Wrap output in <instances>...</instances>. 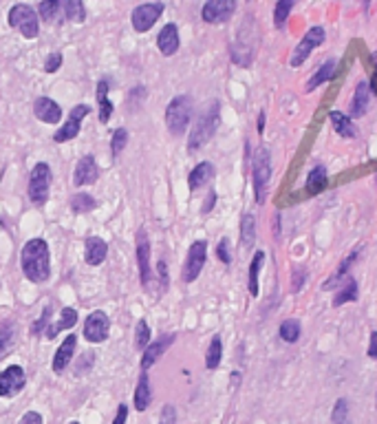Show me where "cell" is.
<instances>
[{
	"label": "cell",
	"instance_id": "1",
	"mask_svg": "<svg viewBox=\"0 0 377 424\" xmlns=\"http://www.w3.org/2000/svg\"><path fill=\"white\" fill-rule=\"evenodd\" d=\"M20 265L24 276L31 283H44L51 276V254L44 239H31L24 244L20 254Z\"/></svg>",
	"mask_w": 377,
	"mask_h": 424
},
{
	"label": "cell",
	"instance_id": "2",
	"mask_svg": "<svg viewBox=\"0 0 377 424\" xmlns=\"http://www.w3.org/2000/svg\"><path fill=\"white\" fill-rule=\"evenodd\" d=\"M218 124H221V108H218V102H212L199 115L197 124H194V128L190 133L188 151H199L201 146H205V144H208L212 139V135L216 133Z\"/></svg>",
	"mask_w": 377,
	"mask_h": 424
},
{
	"label": "cell",
	"instance_id": "3",
	"mask_svg": "<svg viewBox=\"0 0 377 424\" xmlns=\"http://www.w3.org/2000/svg\"><path fill=\"white\" fill-rule=\"evenodd\" d=\"M192 119V100L190 95H177L175 100H170L166 108V124L173 135H184L186 128L190 126Z\"/></svg>",
	"mask_w": 377,
	"mask_h": 424
},
{
	"label": "cell",
	"instance_id": "4",
	"mask_svg": "<svg viewBox=\"0 0 377 424\" xmlns=\"http://www.w3.org/2000/svg\"><path fill=\"white\" fill-rule=\"evenodd\" d=\"M252 177H254V192H256V203L265 201L267 195V186H270L272 179V157L270 151L265 146L256 149L252 160Z\"/></svg>",
	"mask_w": 377,
	"mask_h": 424
},
{
	"label": "cell",
	"instance_id": "5",
	"mask_svg": "<svg viewBox=\"0 0 377 424\" xmlns=\"http://www.w3.org/2000/svg\"><path fill=\"white\" fill-rule=\"evenodd\" d=\"M9 25L18 29L22 33V38L27 40L38 38L40 33V22H38V16H35V9L24 3L14 5L9 9Z\"/></svg>",
	"mask_w": 377,
	"mask_h": 424
},
{
	"label": "cell",
	"instance_id": "6",
	"mask_svg": "<svg viewBox=\"0 0 377 424\" xmlns=\"http://www.w3.org/2000/svg\"><path fill=\"white\" fill-rule=\"evenodd\" d=\"M51 190V168L46 164H35L29 179V199L35 205H44Z\"/></svg>",
	"mask_w": 377,
	"mask_h": 424
},
{
	"label": "cell",
	"instance_id": "7",
	"mask_svg": "<svg viewBox=\"0 0 377 424\" xmlns=\"http://www.w3.org/2000/svg\"><path fill=\"white\" fill-rule=\"evenodd\" d=\"M205 259H208V244L205 241H194L188 250V259L184 265V281L186 283H194L199 278Z\"/></svg>",
	"mask_w": 377,
	"mask_h": 424
},
{
	"label": "cell",
	"instance_id": "8",
	"mask_svg": "<svg viewBox=\"0 0 377 424\" xmlns=\"http://www.w3.org/2000/svg\"><path fill=\"white\" fill-rule=\"evenodd\" d=\"M164 14V5L161 3H143V5H137L132 9V27L139 33H146L155 27V22L159 20V16Z\"/></svg>",
	"mask_w": 377,
	"mask_h": 424
},
{
	"label": "cell",
	"instance_id": "9",
	"mask_svg": "<svg viewBox=\"0 0 377 424\" xmlns=\"http://www.w3.org/2000/svg\"><path fill=\"white\" fill-rule=\"evenodd\" d=\"M89 113H91V106H89V104H78V106H73V108H71V113H69L67 124L58 128V133L53 135V142L64 144V142L76 139V137H78V133H80V126H82V119L87 117Z\"/></svg>",
	"mask_w": 377,
	"mask_h": 424
},
{
	"label": "cell",
	"instance_id": "10",
	"mask_svg": "<svg viewBox=\"0 0 377 424\" xmlns=\"http://www.w3.org/2000/svg\"><path fill=\"white\" fill-rule=\"evenodd\" d=\"M27 384V375L20 365H11L5 371H0V398H14Z\"/></svg>",
	"mask_w": 377,
	"mask_h": 424
},
{
	"label": "cell",
	"instance_id": "11",
	"mask_svg": "<svg viewBox=\"0 0 377 424\" xmlns=\"http://www.w3.org/2000/svg\"><path fill=\"white\" fill-rule=\"evenodd\" d=\"M234 11H236L234 0H210V3L203 5L201 18L210 22V25H221V22H227L232 18Z\"/></svg>",
	"mask_w": 377,
	"mask_h": 424
},
{
	"label": "cell",
	"instance_id": "12",
	"mask_svg": "<svg viewBox=\"0 0 377 424\" xmlns=\"http://www.w3.org/2000/svg\"><path fill=\"white\" fill-rule=\"evenodd\" d=\"M108 332H111V321L104 312H93L89 314L87 323H84V338H87L89 343H104L108 338Z\"/></svg>",
	"mask_w": 377,
	"mask_h": 424
},
{
	"label": "cell",
	"instance_id": "13",
	"mask_svg": "<svg viewBox=\"0 0 377 424\" xmlns=\"http://www.w3.org/2000/svg\"><path fill=\"white\" fill-rule=\"evenodd\" d=\"M324 38H326V35H324L322 27H311L305 33V38L300 40V44L296 46V51L291 53V67H300L309 58V53L315 49V46H320L324 42Z\"/></svg>",
	"mask_w": 377,
	"mask_h": 424
},
{
	"label": "cell",
	"instance_id": "14",
	"mask_svg": "<svg viewBox=\"0 0 377 424\" xmlns=\"http://www.w3.org/2000/svg\"><path fill=\"white\" fill-rule=\"evenodd\" d=\"M33 113L35 117L44 124H58L62 119V108L51 98H38L33 102Z\"/></svg>",
	"mask_w": 377,
	"mask_h": 424
},
{
	"label": "cell",
	"instance_id": "15",
	"mask_svg": "<svg viewBox=\"0 0 377 424\" xmlns=\"http://www.w3.org/2000/svg\"><path fill=\"white\" fill-rule=\"evenodd\" d=\"M137 263H139V278L141 285L150 283V244L146 230H139L137 235Z\"/></svg>",
	"mask_w": 377,
	"mask_h": 424
},
{
	"label": "cell",
	"instance_id": "16",
	"mask_svg": "<svg viewBox=\"0 0 377 424\" xmlns=\"http://www.w3.org/2000/svg\"><path fill=\"white\" fill-rule=\"evenodd\" d=\"M100 177V171H97V164H95V157L87 155L82 157L76 166V175H73V184L76 186H91Z\"/></svg>",
	"mask_w": 377,
	"mask_h": 424
},
{
	"label": "cell",
	"instance_id": "17",
	"mask_svg": "<svg viewBox=\"0 0 377 424\" xmlns=\"http://www.w3.org/2000/svg\"><path fill=\"white\" fill-rule=\"evenodd\" d=\"M76 345H78V336L69 334L64 338V343L58 347L55 356H53V362H51V369L55 373H62L71 365V358H73V351H76Z\"/></svg>",
	"mask_w": 377,
	"mask_h": 424
},
{
	"label": "cell",
	"instance_id": "18",
	"mask_svg": "<svg viewBox=\"0 0 377 424\" xmlns=\"http://www.w3.org/2000/svg\"><path fill=\"white\" fill-rule=\"evenodd\" d=\"M369 104H371V87L369 82H358L353 100H351V117H362L369 113Z\"/></svg>",
	"mask_w": 377,
	"mask_h": 424
},
{
	"label": "cell",
	"instance_id": "19",
	"mask_svg": "<svg viewBox=\"0 0 377 424\" xmlns=\"http://www.w3.org/2000/svg\"><path fill=\"white\" fill-rule=\"evenodd\" d=\"M84 259H87L89 265H93V268H97V265H102L106 254H108V246L106 241L100 239V237H89L87 244H84Z\"/></svg>",
	"mask_w": 377,
	"mask_h": 424
},
{
	"label": "cell",
	"instance_id": "20",
	"mask_svg": "<svg viewBox=\"0 0 377 424\" xmlns=\"http://www.w3.org/2000/svg\"><path fill=\"white\" fill-rule=\"evenodd\" d=\"M157 46H159V51L164 56H175L177 49H179V29L173 22H168V25L159 31L157 35Z\"/></svg>",
	"mask_w": 377,
	"mask_h": 424
},
{
	"label": "cell",
	"instance_id": "21",
	"mask_svg": "<svg viewBox=\"0 0 377 424\" xmlns=\"http://www.w3.org/2000/svg\"><path fill=\"white\" fill-rule=\"evenodd\" d=\"M173 341H175V336H173V334H168V336L161 338V341H157V343H152V345L146 347V351L141 354V371L150 369V367L155 365V362L161 358V354L170 347V343H173Z\"/></svg>",
	"mask_w": 377,
	"mask_h": 424
},
{
	"label": "cell",
	"instance_id": "22",
	"mask_svg": "<svg viewBox=\"0 0 377 424\" xmlns=\"http://www.w3.org/2000/svg\"><path fill=\"white\" fill-rule=\"evenodd\" d=\"M212 177H214V166L210 162H201L199 166H194V171L190 173L188 186H190V190H199L208 184Z\"/></svg>",
	"mask_w": 377,
	"mask_h": 424
},
{
	"label": "cell",
	"instance_id": "23",
	"mask_svg": "<svg viewBox=\"0 0 377 424\" xmlns=\"http://www.w3.org/2000/svg\"><path fill=\"white\" fill-rule=\"evenodd\" d=\"M329 119H331V124H333V130L337 133L340 137H356L358 135V130H356V124L351 122V117L344 115V113H340V111H331L329 113Z\"/></svg>",
	"mask_w": 377,
	"mask_h": 424
},
{
	"label": "cell",
	"instance_id": "24",
	"mask_svg": "<svg viewBox=\"0 0 377 424\" xmlns=\"http://www.w3.org/2000/svg\"><path fill=\"white\" fill-rule=\"evenodd\" d=\"M76 323H78V312L73 309V307H64L60 321H58L55 325H49V327H46V338H49V341H53V338H55L60 332L71 330V327L76 325Z\"/></svg>",
	"mask_w": 377,
	"mask_h": 424
},
{
	"label": "cell",
	"instance_id": "25",
	"mask_svg": "<svg viewBox=\"0 0 377 424\" xmlns=\"http://www.w3.org/2000/svg\"><path fill=\"white\" fill-rule=\"evenodd\" d=\"M326 181H329V175H326V168L324 166H313L309 171V177H307V192L313 197V195H320V192L326 188Z\"/></svg>",
	"mask_w": 377,
	"mask_h": 424
},
{
	"label": "cell",
	"instance_id": "26",
	"mask_svg": "<svg viewBox=\"0 0 377 424\" xmlns=\"http://www.w3.org/2000/svg\"><path fill=\"white\" fill-rule=\"evenodd\" d=\"M360 252H362V246H358L353 252L349 254V257L342 261V265H340V270L329 278V281H326V283L322 285V289H333V287H337V285H342V283H344V276H347V272H349V268H351V263H356V261H358Z\"/></svg>",
	"mask_w": 377,
	"mask_h": 424
},
{
	"label": "cell",
	"instance_id": "27",
	"mask_svg": "<svg viewBox=\"0 0 377 424\" xmlns=\"http://www.w3.org/2000/svg\"><path fill=\"white\" fill-rule=\"evenodd\" d=\"M97 104H100V122L108 124V119L113 117V102L108 100V82L106 80L97 84Z\"/></svg>",
	"mask_w": 377,
	"mask_h": 424
},
{
	"label": "cell",
	"instance_id": "28",
	"mask_svg": "<svg viewBox=\"0 0 377 424\" xmlns=\"http://www.w3.org/2000/svg\"><path fill=\"white\" fill-rule=\"evenodd\" d=\"M333 76H335V60L329 58V60H326V62H322V65L318 67V71H315V74H313V78L307 82V91H313L315 87H320V84L329 82Z\"/></svg>",
	"mask_w": 377,
	"mask_h": 424
},
{
	"label": "cell",
	"instance_id": "29",
	"mask_svg": "<svg viewBox=\"0 0 377 424\" xmlns=\"http://www.w3.org/2000/svg\"><path fill=\"white\" fill-rule=\"evenodd\" d=\"M152 400V391H150V382H148V373H141L139 375V382H137V389H135V409L137 411H146Z\"/></svg>",
	"mask_w": 377,
	"mask_h": 424
},
{
	"label": "cell",
	"instance_id": "30",
	"mask_svg": "<svg viewBox=\"0 0 377 424\" xmlns=\"http://www.w3.org/2000/svg\"><path fill=\"white\" fill-rule=\"evenodd\" d=\"M254 241H256V219H254V214H243L240 219V244L243 248H252Z\"/></svg>",
	"mask_w": 377,
	"mask_h": 424
},
{
	"label": "cell",
	"instance_id": "31",
	"mask_svg": "<svg viewBox=\"0 0 377 424\" xmlns=\"http://www.w3.org/2000/svg\"><path fill=\"white\" fill-rule=\"evenodd\" d=\"M265 263V252H256L254 254V259L249 263V278H247V285H249V294L252 296H258V274H261V268Z\"/></svg>",
	"mask_w": 377,
	"mask_h": 424
},
{
	"label": "cell",
	"instance_id": "32",
	"mask_svg": "<svg viewBox=\"0 0 377 424\" xmlns=\"http://www.w3.org/2000/svg\"><path fill=\"white\" fill-rule=\"evenodd\" d=\"M353 300H358V281L347 276L342 289H340L335 300H333V307H340V305H344V303H353Z\"/></svg>",
	"mask_w": 377,
	"mask_h": 424
},
{
	"label": "cell",
	"instance_id": "33",
	"mask_svg": "<svg viewBox=\"0 0 377 424\" xmlns=\"http://www.w3.org/2000/svg\"><path fill=\"white\" fill-rule=\"evenodd\" d=\"M221 356H223V345H221V336H214L212 343L208 347V354H205V367L210 371L221 365Z\"/></svg>",
	"mask_w": 377,
	"mask_h": 424
},
{
	"label": "cell",
	"instance_id": "34",
	"mask_svg": "<svg viewBox=\"0 0 377 424\" xmlns=\"http://www.w3.org/2000/svg\"><path fill=\"white\" fill-rule=\"evenodd\" d=\"M64 14L73 22H84V20H87V7H84L82 0H67V3H64Z\"/></svg>",
	"mask_w": 377,
	"mask_h": 424
},
{
	"label": "cell",
	"instance_id": "35",
	"mask_svg": "<svg viewBox=\"0 0 377 424\" xmlns=\"http://www.w3.org/2000/svg\"><path fill=\"white\" fill-rule=\"evenodd\" d=\"M95 205H97V201L93 197H89V195H84V192H78V195L71 197V210L78 212V214L93 210Z\"/></svg>",
	"mask_w": 377,
	"mask_h": 424
},
{
	"label": "cell",
	"instance_id": "36",
	"mask_svg": "<svg viewBox=\"0 0 377 424\" xmlns=\"http://www.w3.org/2000/svg\"><path fill=\"white\" fill-rule=\"evenodd\" d=\"M278 334H281V338L285 343H296L298 338H300V323L294 321V319H289L281 325V330H278Z\"/></svg>",
	"mask_w": 377,
	"mask_h": 424
},
{
	"label": "cell",
	"instance_id": "37",
	"mask_svg": "<svg viewBox=\"0 0 377 424\" xmlns=\"http://www.w3.org/2000/svg\"><path fill=\"white\" fill-rule=\"evenodd\" d=\"M16 343V332L11 325H5L3 330H0V358H5L9 354V349L14 347Z\"/></svg>",
	"mask_w": 377,
	"mask_h": 424
},
{
	"label": "cell",
	"instance_id": "38",
	"mask_svg": "<svg viewBox=\"0 0 377 424\" xmlns=\"http://www.w3.org/2000/svg\"><path fill=\"white\" fill-rule=\"evenodd\" d=\"M291 9H294V3H291V0H281V3H276V7H274V22H276L278 29L285 27L287 16L291 14Z\"/></svg>",
	"mask_w": 377,
	"mask_h": 424
},
{
	"label": "cell",
	"instance_id": "39",
	"mask_svg": "<svg viewBox=\"0 0 377 424\" xmlns=\"http://www.w3.org/2000/svg\"><path fill=\"white\" fill-rule=\"evenodd\" d=\"M60 11V3L58 0H44V3L38 5V16L46 22H51Z\"/></svg>",
	"mask_w": 377,
	"mask_h": 424
},
{
	"label": "cell",
	"instance_id": "40",
	"mask_svg": "<svg viewBox=\"0 0 377 424\" xmlns=\"http://www.w3.org/2000/svg\"><path fill=\"white\" fill-rule=\"evenodd\" d=\"M148 343H150V327L141 319L137 323V327H135V345L139 349H146V347H148Z\"/></svg>",
	"mask_w": 377,
	"mask_h": 424
},
{
	"label": "cell",
	"instance_id": "41",
	"mask_svg": "<svg viewBox=\"0 0 377 424\" xmlns=\"http://www.w3.org/2000/svg\"><path fill=\"white\" fill-rule=\"evenodd\" d=\"M331 420H333V424H351V420H349V402L344 398H340L335 402Z\"/></svg>",
	"mask_w": 377,
	"mask_h": 424
},
{
	"label": "cell",
	"instance_id": "42",
	"mask_svg": "<svg viewBox=\"0 0 377 424\" xmlns=\"http://www.w3.org/2000/svg\"><path fill=\"white\" fill-rule=\"evenodd\" d=\"M126 139H128V133L124 128H117L113 133V144H111V151H113V157H117L121 153V149L126 146Z\"/></svg>",
	"mask_w": 377,
	"mask_h": 424
},
{
	"label": "cell",
	"instance_id": "43",
	"mask_svg": "<svg viewBox=\"0 0 377 424\" xmlns=\"http://www.w3.org/2000/svg\"><path fill=\"white\" fill-rule=\"evenodd\" d=\"M216 257L221 259L225 265L232 263V254H229V241L227 239H221L218 241V248H216Z\"/></svg>",
	"mask_w": 377,
	"mask_h": 424
},
{
	"label": "cell",
	"instance_id": "44",
	"mask_svg": "<svg viewBox=\"0 0 377 424\" xmlns=\"http://www.w3.org/2000/svg\"><path fill=\"white\" fill-rule=\"evenodd\" d=\"M60 67H62V53H51V56L46 58V62H44L46 74H55Z\"/></svg>",
	"mask_w": 377,
	"mask_h": 424
},
{
	"label": "cell",
	"instance_id": "45",
	"mask_svg": "<svg viewBox=\"0 0 377 424\" xmlns=\"http://www.w3.org/2000/svg\"><path fill=\"white\" fill-rule=\"evenodd\" d=\"M49 314H51V309H49V307H44V312H42L40 321H38V323H35V325L31 327V334H33V336H35V334H40V332L44 330V327H46V323H49Z\"/></svg>",
	"mask_w": 377,
	"mask_h": 424
},
{
	"label": "cell",
	"instance_id": "46",
	"mask_svg": "<svg viewBox=\"0 0 377 424\" xmlns=\"http://www.w3.org/2000/svg\"><path fill=\"white\" fill-rule=\"evenodd\" d=\"M18 424H42V416L38 414V411H27Z\"/></svg>",
	"mask_w": 377,
	"mask_h": 424
},
{
	"label": "cell",
	"instance_id": "47",
	"mask_svg": "<svg viewBox=\"0 0 377 424\" xmlns=\"http://www.w3.org/2000/svg\"><path fill=\"white\" fill-rule=\"evenodd\" d=\"M126 418H128V407H126V405H119L113 424H126Z\"/></svg>",
	"mask_w": 377,
	"mask_h": 424
},
{
	"label": "cell",
	"instance_id": "48",
	"mask_svg": "<svg viewBox=\"0 0 377 424\" xmlns=\"http://www.w3.org/2000/svg\"><path fill=\"white\" fill-rule=\"evenodd\" d=\"M369 356L377 360V330L371 332V345H369Z\"/></svg>",
	"mask_w": 377,
	"mask_h": 424
},
{
	"label": "cell",
	"instance_id": "49",
	"mask_svg": "<svg viewBox=\"0 0 377 424\" xmlns=\"http://www.w3.org/2000/svg\"><path fill=\"white\" fill-rule=\"evenodd\" d=\"M214 201H216V192L212 190V192H210V195H208V201H205V203H203V208H201V212H203V214H208V212H210V208H214Z\"/></svg>",
	"mask_w": 377,
	"mask_h": 424
},
{
	"label": "cell",
	"instance_id": "50",
	"mask_svg": "<svg viewBox=\"0 0 377 424\" xmlns=\"http://www.w3.org/2000/svg\"><path fill=\"white\" fill-rule=\"evenodd\" d=\"M263 130H265V113L258 115V133H263Z\"/></svg>",
	"mask_w": 377,
	"mask_h": 424
},
{
	"label": "cell",
	"instance_id": "51",
	"mask_svg": "<svg viewBox=\"0 0 377 424\" xmlns=\"http://www.w3.org/2000/svg\"><path fill=\"white\" fill-rule=\"evenodd\" d=\"M373 62H375V69H377V49H375V53H373Z\"/></svg>",
	"mask_w": 377,
	"mask_h": 424
},
{
	"label": "cell",
	"instance_id": "52",
	"mask_svg": "<svg viewBox=\"0 0 377 424\" xmlns=\"http://www.w3.org/2000/svg\"><path fill=\"white\" fill-rule=\"evenodd\" d=\"M71 424H80V422H71Z\"/></svg>",
	"mask_w": 377,
	"mask_h": 424
},
{
	"label": "cell",
	"instance_id": "53",
	"mask_svg": "<svg viewBox=\"0 0 377 424\" xmlns=\"http://www.w3.org/2000/svg\"><path fill=\"white\" fill-rule=\"evenodd\" d=\"M375 400H377V396H375Z\"/></svg>",
	"mask_w": 377,
	"mask_h": 424
}]
</instances>
